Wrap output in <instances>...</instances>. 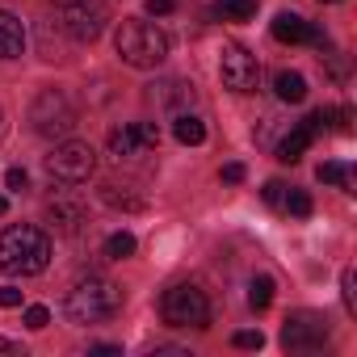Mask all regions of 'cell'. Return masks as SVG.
<instances>
[{"label": "cell", "instance_id": "1", "mask_svg": "<svg viewBox=\"0 0 357 357\" xmlns=\"http://www.w3.org/2000/svg\"><path fill=\"white\" fill-rule=\"evenodd\" d=\"M51 265V240L34 223H13L0 231V269L13 278H34Z\"/></svg>", "mask_w": 357, "mask_h": 357}, {"label": "cell", "instance_id": "2", "mask_svg": "<svg viewBox=\"0 0 357 357\" xmlns=\"http://www.w3.org/2000/svg\"><path fill=\"white\" fill-rule=\"evenodd\" d=\"M122 286L118 282H109V278H84V282H76L72 290H68V303H63V315L72 319V324H80V328H89V324H105V319H114L118 311H122Z\"/></svg>", "mask_w": 357, "mask_h": 357}, {"label": "cell", "instance_id": "3", "mask_svg": "<svg viewBox=\"0 0 357 357\" xmlns=\"http://www.w3.org/2000/svg\"><path fill=\"white\" fill-rule=\"evenodd\" d=\"M114 51L122 55V63L147 72V68H160L168 59V34L143 17H126L114 34Z\"/></svg>", "mask_w": 357, "mask_h": 357}, {"label": "cell", "instance_id": "4", "mask_svg": "<svg viewBox=\"0 0 357 357\" xmlns=\"http://www.w3.org/2000/svg\"><path fill=\"white\" fill-rule=\"evenodd\" d=\"M160 315H164V324H172V328H206V324H211V298H206V290L194 286V282H176V286L164 290Z\"/></svg>", "mask_w": 357, "mask_h": 357}, {"label": "cell", "instance_id": "5", "mask_svg": "<svg viewBox=\"0 0 357 357\" xmlns=\"http://www.w3.org/2000/svg\"><path fill=\"white\" fill-rule=\"evenodd\" d=\"M30 126H34V135H43V139H63V135H72V126H76V105H72V97H68L63 89H43V93L34 97V105H30Z\"/></svg>", "mask_w": 357, "mask_h": 357}, {"label": "cell", "instance_id": "6", "mask_svg": "<svg viewBox=\"0 0 357 357\" xmlns=\"http://www.w3.org/2000/svg\"><path fill=\"white\" fill-rule=\"evenodd\" d=\"M55 17L68 30V38L76 43H93L101 38L109 13H105V0H55Z\"/></svg>", "mask_w": 357, "mask_h": 357}, {"label": "cell", "instance_id": "7", "mask_svg": "<svg viewBox=\"0 0 357 357\" xmlns=\"http://www.w3.org/2000/svg\"><path fill=\"white\" fill-rule=\"evenodd\" d=\"M43 164H47V172L55 176V181H63V185H80V181H89V176H93L97 155H93L89 143H80V139H63V143H55V151H51Z\"/></svg>", "mask_w": 357, "mask_h": 357}, {"label": "cell", "instance_id": "8", "mask_svg": "<svg viewBox=\"0 0 357 357\" xmlns=\"http://www.w3.org/2000/svg\"><path fill=\"white\" fill-rule=\"evenodd\" d=\"M282 344L290 353H315L328 344V319L319 311H294L282 324Z\"/></svg>", "mask_w": 357, "mask_h": 357}, {"label": "cell", "instance_id": "9", "mask_svg": "<svg viewBox=\"0 0 357 357\" xmlns=\"http://www.w3.org/2000/svg\"><path fill=\"white\" fill-rule=\"evenodd\" d=\"M219 76H223V89H231V93H257L261 63H257V55L244 51L240 43H227L223 55H219Z\"/></svg>", "mask_w": 357, "mask_h": 357}, {"label": "cell", "instance_id": "10", "mask_svg": "<svg viewBox=\"0 0 357 357\" xmlns=\"http://www.w3.org/2000/svg\"><path fill=\"white\" fill-rule=\"evenodd\" d=\"M47 219H51V227H55V231L76 236V231L84 227V219H89V206H84V198H80V194L59 190V194L47 202Z\"/></svg>", "mask_w": 357, "mask_h": 357}, {"label": "cell", "instance_id": "11", "mask_svg": "<svg viewBox=\"0 0 357 357\" xmlns=\"http://www.w3.org/2000/svg\"><path fill=\"white\" fill-rule=\"evenodd\" d=\"M147 105H155L164 114H185V105H194V84L181 76H164V80L147 84Z\"/></svg>", "mask_w": 357, "mask_h": 357}, {"label": "cell", "instance_id": "12", "mask_svg": "<svg viewBox=\"0 0 357 357\" xmlns=\"http://www.w3.org/2000/svg\"><path fill=\"white\" fill-rule=\"evenodd\" d=\"M324 126H328V122H324V109L307 114V118H303V122H298L282 143H278V160H282V164H298V160H303V151L311 147V139H315Z\"/></svg>", "mask_w": 357, "mask_h": 357}, {"label": "cell", "instance_id": "13", "mask_svg": "<svg viewBox=\"0 0 357 357\" xmlns=\"http://www.w3.org/2000/svg\"><path fill=\"white\" fill-rule=\"evenodd\" d=\"M273 38L278 43H319L324 47V34L307 17H298V13H278L273 17Z\"/></svg>", "mask_w": 357, "mask_h": 357}, {"label": "cell", "instance_id": "14", "mask_svg": "<svg viewBox=\"0 0 357 357\" xmlns=\"http://www.w3.org/2000/svg\"><path fill=\"white\" fill-rule=\"evenodd\" d=\"M26 51V26L0 9V59H17Z\"/></svg>", "mask_w": 357, "mask_h": 357}, {"label": "cell", "instance_id": "15", "mask_svg": "<svg viewBox=\"0 0 357 357\" xmlns=\"http://www.w3.org/2000/svg\"><path fill=\"white\" fill-rule=\"evenodd\" d=\"M143 147L147 143H143V130L139 126H114L109 130V155L114 160H135Z\"/></svg>", "mask_w": 357, "mask_h": 357}, {"label": "cell", "instance_id": "16", "mask_svg": "<svg viewBox=\"0 0 357 357\" xmlns=\"http://www.w3.org/2000/svg\"><path fill=\"white\" fill-rule=\"evenodd\" d=\"M59 30H63V26H59V17H55V13H43V17H38V51H43V59H51V63H55V59H63ZM63 34H68V30H63Z\"/></svg>", "mask_w": 357, "mask_h": 357}, {"label": "cell", "instance_id": "17", "mask_svg": "<svg viewBox=\"0 0 357 357\" xmlns=\"http://www.w3.org/2000/svg\"><path fill=\"white\" fill-rule=\"evenodd\" d=\"M172 135H176V143L198 147V143L206 139V122H202V118H194L190 109H185V114H172Z\"/></svg>", "mask_w": 357, "mask_h": 357}, {"label": "cell", "instance_id": "18", "mask_svg": "<svg viewBox=\"0 0 357 357\" xmlns=\"http://www.w3.org/2000/svg\"><path fill=\"white\" fill-rule=\"evenodd\" d=\"M273 93H278V101H286V105H298V101H307V80H303L298 72H278V80H273Z\"/></svg>", "mask_w": 357, "mask_h": 357}, {"label": "cell", "instance_id": "19", "mask_svg": "<svg viewBox=\"0 0 357 357\" xmlns=\"http://www.w3.org/2000/svg\"><path fill=\"white\" fill-rule=\"evenodd\" d=\"M315 176H319V181H328V185H340L344 194H353V168H349V164L328 160V164H319V168H315Z\"/></svg>", "mask_w": 357, "mask_h": 357}, {"label": "cell", "instance_id": "20", "mask_svg": "<svg viewBox=\"0 0 357 357\" xmlns=\"http://www.w3.org/2000/svg\"><path fill=\"white\" fill-rule=\"evenodd\" d=\"M101 202L114 206V211H143V198H135V194L122 190V185H101Z\"/></svg>", "mask_w": 357, "mask_h": 357}, {"label": "cell", "instance_id": "21", "mask_svg": "<svg viewBox=\"0 0 357 357\" xmlns=\"http://www.w3.org/2000/svg\"><path fill=\"white\" fill-rule=\"evenodd\" d=\"M215 9L223 13V22H252L257 0H215Z\"/></svg>", "mask_w": 357, "mask_h": 357}, {"label": "cell", "instance_id": "22", "mask_svg": "<svg viewBox=\"0 0 357 357\" xmlns=\"http://www.w3.org/2000/svg\"><path fill=\"white\" fill-rule=\"evenodd\" d=\"M269 303H273V278L261 273V278L248 282V307H252V311H265Z\"/></svg>", "mask_w": 357, "mask_h": 357}, {"label": "cell", "instance_id": "23", "mask_svg": "<svg viewBox=\"0 0 357 357\" xmlns=\"http://www.w3.org/2000/svg\"><path fill=\"white\" fill-rule=\"evenodd\" d=\"M135 248H139V244H135L130 231H114V236L105 240V257H109V261H126V257H135Z\"/></svg>", "mask_w": 357, "mask_h": 357}, {"label": "cell", "instance_id": "24", "mask_svg": "<svg viewBox=\"0 0 357 357\" xmlns=\"http://www.w3.org/2000/svg\"><path fill=\"white\" fill-rule=\"evenodd\" d=\"M282 211H286V215H294V219H311V211H315V206H311V194H307V190H294V185H290V194H286Z\"/></svg>", "mask_w": 357, "mask_h": 357}, {"label": "cell", "instance_id": "25", "mask_svg": "<svg viewBox=\"0 0 357 357\" xmlns=\"http://www.w3.org/2000/svg\"><path fill=\"white\" fill-rule=\"evenodd\" d=\"M353 286H357V278H353V269H344V273H340V298H344V311H349V315L357 311V290H353Z\"/></svg>", "mask_w": 357, "mask_h": 357}, {"label": "cell", "instance_id": "26", "mask_svg": "<svg viewBox=\"0 0 357 357\" xmlns=\"http://www.w3.org/2000/svg\"><path fill=\"white\" fill-rule=\"evenodd\" d=\"M286 194H290V185H286V181H265V202H269L273 211H282Z\"/></svg>", "mask_w": 357, "mask_h": 357}, {"label": "cell", "instance_id": "27", "mask_svg": "<svg viewBox=\"0 0 357 357\" xmlns=\"http://www.w3.org/2000/svg\"><path fill=\"white\" fill-rule=\"evenodd\" d=\"M47 324H51V311L47 307H26V328L30 332H43Z\"/></svg>", "mask_w": 357, "mask_h": 357}, {"label": "cell", "instance_id": "28", "mask_svg": "<svg viewBox=\"0 0 357 357\" xmlns=\"http://www.w3.org/2000/svg\"><path fill=\"white\" fill-rule=\"evenodd\" d=\"M231 344H236V349H261V344H265V336H261V328H257V332H248V328H244V332H236V336H231Z\"/></svg>", "mask_w": 357, "mask_h": 357}, {"label": "cell", "instance_id": "29", "mask_svg": "<svg viewBox=\"0 0 357 357\" xmlns=\"http://www.w3.org/2000/svg\"><path fill=\"white\" fill-rule=\"evenodd\" d=\"M30 185V176H26V168H9L5 172V190H13V194H22Z\"/></svg>", "mask_w": 357, "mask_h": 357}, {"label": "cell", "instance_id": "30", "mask_svg": "<svg viewBox=\"0 0 357 357\" xmlns=\"http://www.w3.org/2000/svg\"><path fill=\"white\" fill-rule=\"evenodd\" d=\"M0 307H22V290L17 286H0Z\"/></svg>", "mask_w": 357, "mask_h": 357}, {"label": "cell", "instance_id": "31", "mask_svg": "<svg viewBox=\"0 0 357 357\" xmlns=\"http://www.w3.org/2000/svg\"><path fill=\"white\" fill-rule=\"evenodd\" d=\"M172 9H176L172 0H147V13H151V17H168Z\"/></svg>", "mask_w": 357, "mask_h": 357}, {"label": "cell", "instance_id": "32", "mask_svg": "<svg viewBox=\"0 0 357 357\" xmlns=\"http://www.w3.org/2000/svg\"><path fill=\"white\" fill-rule=\"evenodd\" d=\"M223 181L227 185H240L244 181V164H223Z\"/></svg>", "mask_w": 357, "mask_h": 357}, {"label": "cell", "instance_id": "33", "mask_svg": "<svg viewBox=\"0 0 357 357\" xmlns=\"http://www.w3.org/2000/svg\"><path fill=\"white\" fill-rule=\"evenodd\" d=\"M0 353H5V357H26V349L17 340H5V336H0Z\"/></svg>", "mask_w": 357, "mask_h": 357}, {"label": "cell", "instance_id": "34", "mask_svg": "<svg viewBox=\"0 0 357 357\" xmlns=\"http://www.w3.org/2000/svg\"><path fill=\"white\" fill-rule=\"evenodd\" d=\"M89 353H97V357H122V349H118V344H93Z\"/></svg>", "mask_w": 357, "mask_h": 357}, {"label": "cell", "instance_id": "35", "mask_svg": "<svg viewBox=\"0 0 357 357\" xmlns=\"http://www.w3.org/2000/svg\"><path fill=\"white\" fill-rule=\"evenodd\" d=\"M5 211H9V198H5V194H0V215H5Z\"/></svg>", "mask_w": 357, "mask_h": 357}, {"label": "cell", "instance_id": "36", "mask_svg": "<svg viewBox=\"0 0 357 357\" xmlns=\"http://www.w3.org/2000/svg\"><path fill=\"white\" fill-rule=\"evenodd\" d=\"M319 5H340V0H319Z\"/></svg>", "mask_w": 357, "mask_h": 357}, {"label": "cell", "instance_id": "37", "mask_svg": "<svg viewBox=\"0 0 357 357\" xmlns=\"http://www.w3.org/2000/svg\"><path fill=\"white\" fill-rule=\"evenodd\" d=\"M0 130H5V109H0Z\"/></svg>", "mask_w": 357, "mask_h": 357}]
</instances>
